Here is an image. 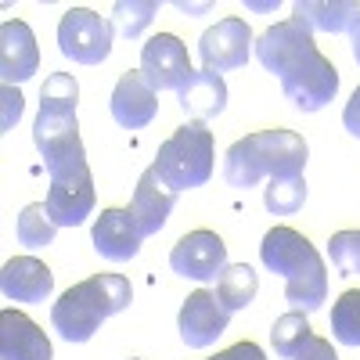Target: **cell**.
<instances>
[{
    "label": "cell",
    "mask_w": 360,
    "mask_h": 360,
    "mask_svg": "<svg viewBox=\"0 0 360 360\" xmlns=\"http://www.w3.org/2000/svg\"><path fill=\"white\" fill-rule=\"evenodd\" d=\"M307 202V180L303 176H285V180H270V188L263 191V205L274 217H292L299 213Z\"/></svg>",
    "instance_id": "obj_26"
},
{
    "label": "cell",
    "mask_w": 360,
    "mask_h": 360,
    "mask_svg": "<svg viewBox=\"0 0 360 360\" xmlns=\"http://www.w3.org/2000/svg\"><path fill=\"white\" fill-rule=\"evenodd\" d=\"M256 58L266 72L281 79L285 98L299 112H321L339 94V69L317 51L310 25L299 18L274 22L256 40Z\"/></svg>",
    "instance_id": "obj_1"
},
{
    "label": "cell",
    "mask_w": 360,
    "mask_h": 360,
    "mask_svg": "<svg viewBox=\"0 0 360 360\" xmlns=\"http://www.w3.org/2000/svg\"><path fill=\"white\" fill-rule=\"evenodd\" d=\"M0 101H4V115H0V134H8L18 119H22V94H18V86H4V94H0Z\"/></svg>",
    "instance_id": "obj_29"
},
{
    "label": "cell",
    "mask_w": 360,
    "mask_h": 360,
    "mask_svg": "<svg viewBox=\"0 0 360 360\" xmlns=\"http://www.w3.org/2000/svg\"><path fill=\"white\" fill-rule=\"evenodd\" d=\"M51 339L18 310H0V360H51Z\"/></svg>",
    "instance_id": "obj_18"
},
{
    "label": "cell",
    "mask_w": 360,
    "mask_h": 360,
    "mask_svg": "<svg viewBox=\"0 0 360 360\" xmlns=\"http://www.w3.org/2000/svg\"><path fill=\"white\" fill-rule=\"evenodd\" d=\"M130 360H137V356H130Z\"/></svg>",
    "instance_id": "obj_35"
},
{
    "label": "cell",
    "mask_w": 360,
    "mask_h": 360,
    "mask_svg": "<svg viewBox=\"0 0 360 360\" xmlns=\"http://www.w3.org/2000/svg\"><path fill=\"white\" fill-rule=\"evenodd\" d=\"M40 69V47L37 37L22 18H8L0 25V76H4V86L25 83Z\"/></svg>",
    "instance_id": "obj_14"
},
{
    "label": "cell",
    "mask_w": 360,
    "mask_h": 360,
    "mask_svg": "<svg viewBox=\"0 0 360 360\" xmlns=\"http://www.w3.org/2000/svg\"><path fill=\"white\" fill-rule=\"evenodd\" d=\"M191 58H188V47L180 44V37L173 33H159L152 37L144 47H141V76L148 79V86L155 90H176L191 79Z\"/></svg>",
    "instance_id": "obj_10"
},
{
    "label": "cell",
    "mask_w": 360,
    "mask_h": 360,
    "mask_svg": "<svg viewBox=\"0 0 360 360\" xmlns=\"http://www.w3.org/2000/svg\"><path fill=\"white\" fill-rule=\"evenodd\" d=\"M295 360H339V353L332 349V342L321 339V335H310L303 342V349L295 353Z\"/></svg>",
    "instance_id": "obj_30"
},
{
    "label": "cell",
    "mask_w": 360,
    "mask_h": 360,
    "mask_svg": "<svg viewBox=\"0 0 360 360\" xmlns=\"http://www.w3.org/2000/svg\"><path fill=\"white\" fill-rule=\"evenodd\" d=\"M356 15L360 4H349V0H299L292 8V18L310 25V33H349Z\"/></svg>",
    "instance_id": "obj_20"
},
{
    "label": "cell",
    "mask_w": 360,
    "mask_h": 360,
    "mask_svg": "<svg viewBox=\"0 0 360 360\" xmlns=\"http://www.w3.org/2000/svg\"><path fill=\"white\" fill-rule=\"evenodd\" d=\"M231 324V314L220 307L217 292H191L184 299V307H180V317H176V328H180V339H184L191 349H205L213 346Z\"/></svg>",
    "instance_id": "obj_12"
},
{
    "label": "cell",
    "mask_w": 360,
    "mask_h": 360,
    "mask_svg": "<svg viewBox=\"0 0 360 360\" xmlns=\"http://www.w3.org/2000/svg\"><path fill=\"white\" fill-rule=\"evenodd\" d=\"M259 292V274L249 266V263H227L224 274L217 278V299L227 314H238L245 310Z\"/></svg>",
    "instance_id": "obj_21"
},
{
    "label": "cell",
    "mask_w": 360,
    "mask_h": 360,
    "mask_svg": "<svg viewBox=\"0 0 360 360\" xmlns=\"http://www.w3.org/2000/svg\"><path fill=\"white\" fill-rule=\"evenodd\" d=\"M134 303V288L123 274H94L51 307V324L65 342H86L94 339V332L119 310H127Z\"/></svg>",
    "instance_id": "obj_4"
},
{
    "label": "cell",
    "mask_w": 360,
    "mask_h": 360,
    "mask_svg": "<svg viewBox=\"0 0 360 360\" xmlns=\"http://www.w3.org/2000/svg\"><path fill=\"white\" fill-rule=\"evenodd\" d=\"M259 259L266 270L285 278V299L292 303V310L299 314L321 310V303L328 299V270L307 234L292 227H270L263 234Z\"/></svg>",
    "instance_id": "obj_2"
},
{
    "label": "cell",
    "mask_w": 360,
    "mask_h": 360,
    "mask_svg": "<svg viewBox=\"0 0 360 360\" xmlns=\"http://www.w3.org/2000/svg\"><path fill=\"white\" fill-rule=\"evenodd\" d=\"M252 29L245 25V18H220L213 29H205L202 40H198V58H202V69L209 72H231V69H242L252 54Z\"/></svg>",
    "instance_id": "obj_9"
},
{
    "label": "cell",
    "mask_w": 360,
    "mask_h": 360,
    "mask_svg": "<svg viewBox=\"0 0 360 360\" xmlns=\"http://www.w3.org/2000/svg\"><path fill=\"white\" fill-rule=\"evenodd\" d=\"M0 292L11 303H47L54 292V274L37 256H15L0 270Z\"/></svg>",
    "instance_id": "obj_16"
},
{
    "label": "cell",
    "mask_w": 360,
    "mask_h": 360,
    "mask_svg": "<svg viewBox=\"0 0 360 360\" xmlns=\"http://www.w3.org/2000/svg\"><path fill=\"white\" fill-rule=\"evenodd\" d=\"M346 37H349V47H353V62L360 65V15H356V22L349 25V33H346Z\"/></svg>",
    "instance_id": "obj_33"
},
{
    "label": "cell",
    "mask_w": 360,
    "mask_h": 360,
    "mask_svg": "<svg viewBox=\"0 0 360 360\" xmlns=\"http://www.w3.org/2000/svg\"><path fill=\"white\" fill-rule=\"evenodd\" d=\"M54 234H58V224L51 220L47 202H33V205L22 209V217H18V242L25 249H47L54 242Z\"/></svg>",
    "instance_id": "obj_23"
},
{
    "label": "cell",
    "mask_w": 360,
    "mask_h": 360,
    "mask_svg": "<svg viewBox=\"0 0 360 360\" xmlns=\"http://www.w3.org/2000/svg\"><path fill=\"white\" fill-rule=\"evenodd\" d=\"M112 22L90 8H69L58 22V51L79 65H101L112 54Z\"/></svg>",
    "instance_id": "obj_6"
},
{
    "label": "cell",
    "mask_w": 360,
    "mask_h": 360,
    "mask_svg": "<svg viewBox=\"0 0 360 360\" xmlns=\"http://www.w3.org/2000/svg\"><path fill=\"white\" fill-rule=\"evenodd\" d=\"M159 15V0H115L112 8V29L123 40H137Z\"/></svg>",
    "instance_id": "obj_22"
},
{
    "label": "cell",
    "mask_w": 360,
    "mask_h": 360,
    "mask_svg": "<svg viewBox=\"0 0 360 360\" xmlns=\"http://www.w3.org/2000/svg\"><path fill=\"white\" fill-rule=\"evenodd\" d=\"M176 98H180V108L191 119L205 123V119H217L227 108V83H224V76L209 72V69H195Z\"/></svg>",
    "instance_id": "obj_19"
},
{
    "label": "cell",
    "mask_w": 360,
    "mask_h": 360,
    "mask_svg": "<svg viewBox=\"0 0 360 360\" xmlns=\"http://www.w3.org/2000/svg\"><path fill=\"white\" fill-rule=\"evenodd\" d=\"M209 360H266V353L256 346V342H234L231 349L217 353V356H209Z\"/></svg>",
    "instance_id": "obj_31"
},
{
    "label": "cell",
    "mask_w": 360,
    "mask_h": 360,
    "mask_svg": "<svg viewBox=\"0 0 360 360\" xmlns=\"http://www.w3.org/2000/svg\"><path fill=\"white\" fill-rule=\"evenodd\" d=\"M173 274L191 281H217L227 266V245L217 231H191L169 249Z\"/></svg>",
    "instance_id": "obj_11"
},
{
    "label": "cell",
    "mask_w": 360,
    "mask_h": 360,
    "mask_svg": "<svg viewBox=\"0 0 360 360\" xmlns=\"http://www.w3.org/2000/svg\"><path fill=\"white\" fill-rule=\"evenodd\" d=\"M173 205H176V191H169L162 184V176L148 166L137 180V188H134V198H130V217L137 224V231L144 238H152L166 227L169 213H173Z\"/></svg>",
    "instance_id": "obj_15"
},
{
    "label": "cell",
    "mask_w": 360,
    "mask_h": 360,
    "mask_svg": "<svg viewBox=\"0 0 360 360\" xmlns=\"http://www.w3.org/2000/svg\"><path fill=\"white\" fill-rule=\"evenodd\" d=\"M252 11H274L278 8V0H270V4H249Z\"/></svg>",
    "instance_id": "obj_34"
},
{
    "label": "cell",
    "mask_w": 360,
    "mask_h": 360,
    "mask_svg": "<svg viewBox=\"0 0 360 360\" xmlns=\"http://www.w3.org/2000/svg\"><path fill=\"white\" fill-rule=\"evenodd\" d=\"M310 159L307 141L292 130H259L242 141H234L224 155V180L231 188H256L263 176L285 180L303 176V166Z\"/></svg>",
    "instance_id": "obj_3"
},
{
    "label": "cell",
    "mask_w": 360,
    "mask_h": 360,
    "mask_svg": "<svg viewBox=\"0 0 360 360\" xmlns=\"http://www.w3.org/2000/svg\"><path fill=\"white\" fill-rule=\"evenodd\" d=\"M328 256L339 266V274H360V231H339L328 242Z\"/></svg>",
    "instance_id": "obj_28"
},
{
    "label": "cell",
    "mask_w": 360,
    "mask_h": 360,
    "mask_svg": "<svg viewBox=\"0 0 360 360\" xmlns=\"http://www.w3.org/2000/svg\"><path fill=\"white\" fill-rule=\"evenodd\" d=\"M44 202H47L51 220L58 227H79L94 213V176H90V162L51 173V191Z\"/></svg>",
    "instance_id": "obj_8"
},
{
    "label": "cell",
    "mask_w": 360,
    "mask_h": 360,
    "mask_svg": "<svg viewBox=\"0 0 360 360\" xmlns=\"http://www.w3.org/2000/svg\"><path fill=\"white\" fill-rule=\"evenodd\" d=\"M217 166V144H213V130L198 119L176 127L169 141L159 144V155L152 162V169L162 176V184L169 191H191L202 188Z\"/></svg>",
    "instance_id": "obj_5"
},
{
    "label": "cell",
    "mask_w": 360,
    "mask_h": 360,
    "mask_svg": "<svg viewBox=\"0 0 360 360\" xmlns=\"http://www.w3.org/2000/svg\"><path fill=\"white\" fill-rule=\"evenodd\" d=\"M33 141H37V152H40V159H44V166H47V176L58 173V169H69V166L86 162L76 112L40 108L37 127H33Z\"/></svg>",
    "instance_id": "obj_7"
},
{
    "label": "cell",
    "mask_w": 360,
    "mask_h": 360,
    "mask_svg": "<svg viewBox=\"0 0 360 360\" xmlns=\"http://www.w3.org/2000/svg\"><path fill=\"white\" fill-rule=\"evenodd\" d=\"M342 127L360 141V86L353 90V98L346 101V108H342Z\"/></svg>",
    "instance_id": "obj_32"
},
{
    "label": "cell",
    "mask_w": 360,
    "mask_h": 360,
    "mask_svg": "<svg viewBox=\"0 0 360 360\" xmlns=\"http://www.w3.org/2000/svg\"><path fill=\"white\" fill-rule=\"evenodd\" d=\"M108 108H112V119L123 130H144L155 119V112H159V94L148 86L141 69L137 72H123L119 83L112 86Z\"/></svg>",
    "instance_id": "obj_13"
},
{
    "label": "cell",
    "mask_w": 360,
    "mask_h": 360,
    "mask_svg": "<svg viewBox=\"0 0 360 360\" xmlns=\"http://www.w3.org/2000/svg\"><path fill=\"white\" fill-rule=\"evenodd\" d=\"M90 238H94V249L112 259V263H127L141 252V242L144 234L137 231L130 209H105V213L94 220V231H90Z\"/></svg>",
    "instance_id": "obj_17"
},
{
    "label": "cell",
    "mask_w": 360,
    "mask_h": 360,
    "mask_svg": "<svg viewBox=\"0 0 360 360\" xmlns=\"http://www.w3.org/2000/svg\"><path fill=\"white\" fill-rule=\"evenodd\" d=\"M76 105H79V83L69 72H51L40 86V108L76 112Z\"/></svg>",
    "instance_id": "obj_27"
},
{
    "label": "cell",
    "mask_w": 360,
    "mask_h": 360,
    "mask_svg": "<svg viewBox=\"0 0 360 360\" xmlns=\"http://www.w3.org/2000/svg\"><path fill=\"white\" fill-rule=\"evenodd\" d=\"M310 335H314V328H310L307 314H299V310L278 317L274 328H270V342H274V353L285 356V360H295V353L303 349V342H307Z\"/></svg>",
    "instance_id": "obj_24"
},
{
    "label": "cell",
    "mask_w": 360,
    "mask_h": 360,
    "mask_svg": "<svg viewBox=\"0 0 360 360\" xmlns=\"http://www.w3.org/2000/svg\"><path fill=\"white\" fill-rule=\"evenodd\" d=\"M332 335L342 346H360V288H349L332 307Z\"/></svg>",
    "instance_id": "obj_25"
}]
</instances>
